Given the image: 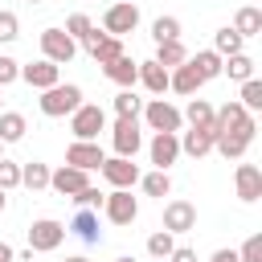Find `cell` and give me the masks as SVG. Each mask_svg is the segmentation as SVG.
I'll use <instances>...</instances> for the list:
<instances>
[{
	"mask_svg": "<svg viewBox=\"0 0 262 262\" xmlns=\"http://www.w3.org/2000/svg\"><path fill=\"white\" fill-rule=\"evenodd\" d=\"M61 242H66V225H61V221L37 217V221L29 225V250H33V254H49V250H57Z\"/></svg>",
	"mask_w": 262,
	"mask_h": 262,
	"instance_id": "9",
	"label": "cell"
},
{
	"mask_svg": "<svg viewBox=\"0 0 262 262\" xmlns=\"http://www.w3.org/2000/svg\"><path fill=\"white\" fill-rule=\"evenodd\" d=\"M102 160H106V151L98 147V139H74V143L66 147V164H74V168H82V172H94Z\"/></svg>",
	"mask_w": 262,
	"mask_h": 262,
	"instance_id": "13",
	"label": "cell"
},
{
	"mask_svg": "<svg viewBox=\"0 0 262 262\" xmlns=\"http://www.w3.org/2000/svg\"><path fill=\"white\" fill-rule=\"evenodd\" d=\"M102 74L123 90V86H135V78H139V61H135V57H127V53H119L111 66H102Z\"/></svg>",
	"mask_w": 262,
	"mask_h": 262,
	"instance_id": "23",
	"label": "cell"
},
{
	"mask_svg": "<svg viewBox=\"0 0 262 262\" xmlns=\"http://www.w3.org/2000/svg\"><path fill=\"white\" fill-rule=\"evenodd\" d=\"M0 111H4V98H0Z\"/></svg>",
	"mask_w": 262,
	"mask_h": 262,
	"instance_id": "51",
	"label": "cell"
},
{
	"mask_svg": "<svg viewBox=\"0 0 262 262\" xmlns=\"http://www.w3.org/2000/svg\"><path fill=\"white\" fill-rule=\"evenodd\" d=\"M250 135H237V131H217L213 135V151L217 156H225V160H242L246 151H250Z\"/></svg>",
	"mask_w": 262,
	"mask_h": 262,
	"instance_id": "22",
	"label": "cell"
},
{
	"mask_svg": "<svg viewBox=\"0 0 262 262\" xmlns=\"http://www.w3.org/2000/svg\"><path fill=\"white\" fill-rule=\"evenodd\" d=\"M180 115H184V123H188V127H213V106H209L205 98H196V94L188 98V106H184Z\"/></svg>",
	"mask_w": 262,
	"mask_h": 262,
	"instance_id": "31",
	"label": "cell"
},
{
	"mask_svg": "<svg viewBox=\"0 0 262 262\" xmlns=\"http://www.w3.org/2000/svg\"><path fill=\"white\" fill-rule=\"evenodd\" d=\"M115 262H135V258H115Z\"/></svg>",
	"mask_w": 262,
	"mask_h": 262,
	"instance_id": "48",
	"label": "cell"
},
{
	"mask_svg": "<svg viewBox=\"0 0 262 262\" xmlns=\"http://www.w3.org/2000/svg\"><path fill=\"white\" fill-rule=\"evenodd\" d=\"M4 205H8V192H4V188H0V213H4Z\"/></svg>",
	"mask_w": 262,
	"mask_h": 262,
	"instance_id": "47",
	"label": "cell"
},
{
	"mask_svg": "<svg viewBox=\"0 0 262 262\" xmlns=\"http://www.w3.org/2000/svg\"><path fill=\"white\" fill-rule=\"evenodd\" d=\"M213 131H237V135H250L254 139L258 123H254V111H246L237 98H229L221 111H213Z\"/></svg>",
	"mask_w": 262,
	"mask_h": 262,
	"instance_id": "3",
	"label": "cell"
},
{
	"mask_svg": "<svg viewBox=\"0 0 262 262\" xmlns=\"http://www.w3.org/2000/svg\"><path fill=\"white\" fill-rule=\"evenodd\" d=\"M111 106H115V115H123V119H139V111H143V98H139L131 86H123V90L111 98Z\"/></svg>",
	"mask_w": 262,
	"mask_h": 262,
	"instance_id": "30",
	"label": "cell"
},
{
	"mask_svg": "<svg viewBox=\"0 0 262 262\" xmlns=\"http://www.w3.org/2000/svg\"><path fill=\"white\" fill-rule=\"evenodd\" d=\"M242 45H246V37H242L233 25H225V29H217V33H213V49H217L221 57H229V53H242Z\"/></svg>",
	"mask_w": 262,
	"mask_h": 262,
	"instance_id": "29",
	"label": "cell"
},
{
	"mask_svg": "<svg viewBox=\"0 0 262 262\" xmlns=\"http://www.w3.org/2000/svg\"><path fill=\"white\" fill-rule=\"evenodd\" d=\"M176 250V233H168V229H156L151 237H147V254L156 258V262H168V254Z\"/></svg>",
	"mask_w": 262,
	"mask_h": 262,
	"instance_id": "34",
	"label": "cell"
},
{
	"mask_svg": "<svg viewBox=\"0 0 262 262\" xmlns=\"http://www.w3.org/2000/svg\"><path fill=\"white\" fill-rule=\"evenodd\" d=\"M98 172H102V180L111 184V188H135L139 184V164L135 160H127V156H106L102 164H98Z\"/></svg>",
	"mask_w": 262,
	"mask_h": 262,
	"instance_id": "7",
	"label": "cell"
},
{
	"mask_svg": "<svg viewBox=\"0 0 262 262\" xmlns=\"http://www.w3.org/2000/svg\"><path fill=\"white\" fill-rule=\"evenodd\" d=\"M16 37H20V20H16V12L0 8V41L8 45V41H16Z\"/></svg>",
	"mask_w": 262,
	"mask_h": 262,
	"instance_id": "40",
	"label": "cell"
},
{
	"mask_svg": "<svg viewBox=\"0 0 262 262\" xmlns=\"http://www.w3.org/2000/svg\"><path fill=\"white\" fill-rule=\"evenodd\" d=\"M188 61H192V70H196V74H201L205 82L221 78V53H217V49H196V53H192Z\"/></svg>",
	"mask_w": 262,
	"mask_h": 262,
	"instance_id": "26",
	"label": "cell"
},
{
	"mask_svg": "<svg viewBox=\"0 0 262 262\" xmlns=\"http://www.w3.org/2000/svg\"><path fill=\"white\" fill-rule=\"evenodd\" d=\"M29 4H41V0H29Z\"/></svg>",
	"mask_w": 262,
	"mask_h": 262,
	"instance_id": "49",
	"label": "cell"
},
{
	"mask_svg": "<svg viewBox=\"0 0 262 262\" xmlns=\"http://www.w3.org/2000/svg\"><path fill=\"white\" fill-rule=\"evenodd\" d=\"M135 82H139L147 94H156V98H160V94L168 90V70H164L156 57H147V61H139V78H135Z\"/></svg>",
	"mask_w": 262,
	"mask_h": 262,
	"instance_id": "21",
	"label": "cell"
},
{
	"mask_svg": "<svg viewBox=\"0 0 262 262\" xmlns=\"http://www.w3.org/2000/svg\"><path fill=\"white\" fill-rule=\"evenodd\" d=\"M233 29H237L242 37H258V33H262V8H254V4L237 8V12H233Z\"/></svg>",
	"mask_w": 262,
	"mask_h": 262,
	"instance_id": "28",
	"label": "cell"
},
{
	"mask_svg": "<svg viewBox=\"0 0 262 262\" xmlns=\"http://www.w3.org/2000/svg\"><path fill=\"white\" fill-rule=\"evenodd\" d=\"M102 196H106L102 188H94V184H86V188H82V192H74L70 201H74L78 209H102Z\"/></svg>",
	"mask_w": 262,
	"mask_h": 262,
	"instance_id": "39",
	"label": "cell"
},
{
	"mask_svg": "<svg viewBox=\"0 0 262 262\" xmlns=\"http://www.w3.org/2000/svg\"><path fill=\"white\" fill-rule=\"evenodd\" d=\"M237 102H242L246 111H262V82H258V78H246V82H242Z\"/></svg>",
	"mask_w": 262,
	"mask_h": 262,
	"instance_id": "36",
	"label": "cell"
},
{
	"mask_svg": "<svg viewBox=\"0 0 262 262\" xmlns=\"http://www.w3.org/2000/svg\"><path fill=\"white\" fill-rule=\"evenodd\" d=\"M139 184H143V192H147V196H160V201H164V196L172 192V176H168L164 168H156V172L139 176Z\"/></svg>",
	"mask_w": 262,
	"mask_h": 262,
	"instance_id": "33",
	"label": "cell"
},
{
	"mask_svg": "<svg viewBox=\"0 0 262 262\" xmlns=\"http://www.w3.org/2000/svg\"><path fill=\"white\" fill-rule=\"evenodd\" d=\"M90 184V172H82V168H74V164H61L57 172H49V188L57 192V196H74V192H82Z\"/></svg>",
	"mask_w": 262,
	"mask_h": 262,
	"instance_id": "15",
	"label": "cell"
},
{
	"mask_svg": "<svg viewBox=\"0 0 262 262\" xmlns=\"http://www.w3.org/2000/svg\"><path fill=\"white\" fill-rule=\"evenodd\" d=\"M74 53H78V41H74L66 29H57V25L41 29V57H49L53 66H70Z\"/></svg>",
	"mask_w": 262,
	"mask_h": 262,
	"instance_id": "4",
	"label": "cell"
},
{
	"mask_svg": "<svg viewBox=\"0 0 262 262\" xmlns=\"http://www.w3.org/2000/svg\"><path fill=\"white\" fill-rule=\"evenodd\" d=\"M237 258H242V262H262V233L246 237V246L237 250Z\"/></svg>",
	"mask_w": 262,
	"mask_h": 262,
	"instance_id": "42",
	"label": "cell"
},
{
	"mask_svg": "<svg viewBox=\"0 0 262 262\" xmlns=\"http://www.w3.org/2000/svg\"><path fill=\"white\" fill-rule=\"evenodd\" d=\"M0 156H4V143H0Z\"/></svg>",
	"mask_w": 262,
	"mask_h": 262,
	"instance_id": "50",
	"label": "cell"
},
{
	"mask_svg": "<svg viewBox=\"0 0 262 262\" xmlns=\"http://www.w3.org/2000/svg\"><path fill=\"white\" fill-rule=\"evenodd\" d=\"M213 127H188V131H176V139H180V156H192V160H201V156H209L213 151Z\"/></svg>",
	"mask_w": 262,
	"mask_h": 262,
	"instance_id": "18",
	"label": "cell"
},
{
	"mask_svg": "<svg viewBox=\"0 0 262 262\" xmlns=\"http://www.w3.org/2000/svg\"><path fill=\"white\" fill-rule=\"evenodd\" d=\"M164 229H168V233H188V229H196V205H192V201H168V205H164Z\"/></svg>",
	"mask_w": 262,
	"mask_h": 262,
	"instance_id": "17",
	"label": "cell"
},
{
	"mask_svg": "<svg viewBox=\"0 0 262 262\" xmlns=\"http://www.w3.org/2000/svg\"><path fill=\"white\" fill-rule=\"evenodd\" d=\"M168 262H196V250H192V246H176V250L168 254Z\"/></svg>",
	"mask_w": 262,
	"mask_h": 262,
	"instance_id": "43",
	"label": "cell"
},
{
	"mask_svg": "<svg viewBox=\"0 0 262 262\" xmlns=\"http://www.w3.org/2000/svg\"><path fill=\"white\" fill-rule=\"evenodd\" d=\"M201 86H205V78H201V74L192 70V61H188V57H184L180 66H172V70H168V90H176V94L192 98V94H196Z\"/></svg>",
	"mask_w": 262,
	"mask_h": 262,
	"instance_id": "19",
	"label": "cell"
},
{
	"mask_svg": "<svg viewBox=\"0 0 262 262\" xmlns=\"http://www.w3.org/2000/svg\"><path fill=\"white\" fill-rule=\"evenodd\" d=\"M135 29H139V4H135V0H115V4H106V12H102V33L127 37V33H135Z\"/></svg>",
	"mask_w": 262,
	"mask_h": 262,
	"instance_id": "2",
	"label": "cell"
},
{
	"mask_svg": "<svg viewBox=\"0 0 262 262\" xmlns=\"http://www.w3.org/2000/svg\"><path fill=\"white\" fill-rule=\"evenodd\" d=\"M29 131V119L20 111H0V143H20Z\"/></svg>",
	"mask_w": 262,
	"mask_h": 262,
	"instance_id": "24",
	"label": "cell"
},
{
	"mask_svg": "<svg viewBox=\"0 0 262 262\" xmlns=\"http://www.w3.org/2000/svg\"><path fill=\"white\" fill-rule=\"evenodd\" d=\"M147 156H151V164L156 168H172L176 160H180V139H176V131H156L151 135V143H147Z\"/></svg>",
	"mask_w": 262,
	"mask_h": 262,
	"instance_id": "12",
	"label": "cell"
},
{
	"mask_svg": "<svg viewBox=\"0 0 262 262\" xmlns=\"http://www.w3.org/2000/svg\"><path fill=\"white\" fill-rule=\"evenodd\" d=\"M233 188H237V201L254 205L262 196V168L258 164H237L233 168Z\"/></svg>",
	"mask_w": 262,
	"mask_h": 262,
	"instance_id": "16",
	"label": "cell"
},
{
	"mask_svg": "<svg viewBox=\"0 0 262 262\" xmlns=\"http://www.w3.org/2000/svg\"><path fill=\"white\" fill-rule=\"evenodd\" d=\"M0 188H4V192L20 188V164H12L8 156H0Z\"/></svg>",
	"mask_w": 262,
	"mask_h": 262,
	"instance_id": "38",
	"label": "cell"
},
{
	"mask_svg": "<svg viewBox=\"0 0 262 262\" xmlns=\"http://www.w3.org/2000/svg\"><path fill=\"white\" fill-rule=\"evenodd\" d=\"M143 123L151 131H180L184 127V115L168 102V98H147L143 102Z\"/></svg>",
	"mask_w": 262,
	"mask_h": 262,
	"instance_id": "10",
	"label": "cell"
},
{
	"mask_svg": "<svg viewBox=\"0 0 262 262\" xmlns=\"http://www.w3.org/2000/svg\"><path fill=\"white\" fill-rule=\"evenodd\" d=\"M49 164H41V160H29V164H20V184L29 188V192H41V188H49Z\"/></svg>",
	"mask_w": 262,
	"mask_h": 262,
	"instance_id": "25",
	"label": "cell"
},
{
	"mask_svg": "<svg viewBox=\"0 0 262 262\" xmlns=\"http://www.w3.org/2000/svg\"><path fill=\"white\" fill-rule=\"evenodd\" d=\"M0 262H12V246L8 242H0Z\"/></svg>",
	"mask_w": 262,
	"mask_h": 262,
	"instance_id": "45",
	"label": "cell"
},
{
	"mask_svg": "<svg viewBox=\"0 0 262 262\" xmlns=\"http://www.w3.org/2000/svg\"><path fill=\"white\" fill-rule=\"evenodd\" d=\"M66 262H90V258H86V254H70Z\"/></svg>",
	"mask_w": 262,
	"mask_h": 262,
	"instance_id": "46",
	"label": "cell"
},
{
	"mask_svg": "<svg viewBox=\"0 0 262 262\" xmlns=\"http://www.w3.org/2000/svg\"><path fill=\"white\" fill-rule=\"evenodd\" d=\"M82 49L94 57V66H111L119 53H127L123 49V37H111V33H98V29H90V37L82 41Z\"/></svg>",
	"mask_w": 262,
	"mask_h": 262,
	"instance_id": "11",
	"label": "cell"
},
{
	"mask_svg": "<svg viewBox=\"0 0 262 262\" xmlns=\"http://www.w3.org/2000/svg\"><path fill=\"white\" fill-rule=\"evenodd\" d=\"M66 233H74V237H78V242H86V246H98V242H102V229H98V209H78Z\"/></svg>",
	"mask_w": 262,
	"mask_h": 262,
	"instance_id": "20",
	"label": "cell"
},
{
	"mask_svg": "<svg viewBox=\"0 0 262 262\" xmlns=\"http://www.w3.org/2000/svg\"><path fill=\"white\" fill-rule=\"evenodd\" d=\"M70 131H74V139H98V131H106V111L98 102H82L70 115Z\"/></svg>",
	"mask_w": 262,
	"mask_h": 262,
	"instance_id": "5",
	"label": "cell"
},
{
	"mask_svg": "<svg viewBox=\"0 0 262 262\" xmlns=\"http://www.w3.org/2000/svg\"><path fill=\"white\" fill-rule=\"evenodd\" d=\"M111 143H115V156H127L135 160L139 147H143V131H139V119H123L115 115V127H111Z\"/></svg>",
	"mask_w": 262,
	"mask_h": 262,
	"instance_id": "6",
	"label": "cell"
},
{
	"mask_svg": "<svg viewBox=\"0 0 262 262\" xmlns=\"http://www.w3.org/2000/svg\"><path fill=\"white\" fill-rule=\"evenodd\" d=\"M209 262H242V258H237V250H217Z\"/></svg>",
	"mask_w": 262,
	"mask_h": 262,
	"instance_id": "44",
	"label": "cell"
},
{
	"mask_svg": "<svg viewBox=\"0 0 262 262\" xmlns=\"http://www.w3.org/2000/svg\"><path fill=\"white\" fill-rule=\"evenodd\" d=\"M37 106H41L45 119H66V115H74V111L82 106V86H74V82H57V86L41 90Z\"/></svg>",
	"mask_w": 262,
	"mask_h": 262,
	"instance_id": "1",
	"label": "cell"
},
{
	"mask_svg": "<svg viewBox=\"0 0 262 262\" xmlns=\"http://www.w3.org/2000/svg\"><path fill=\"white\" fill-rule=\"evenodd\" d=\"M102 213H106L111 225H131L139 217V201L131 196V188H111L102 196Z\"/></svg>",
	"mask_w": 262,
	"mask_h": 262,
	"instance_id": "8",
	"label": "cell"
},
{
	"mask_svg": "<svg viewBox=\"0 0 262 262\" xmlns=\"http://www.w3.org/2000/svg\"><path fill=\"white\" fill-rule=\"evenodd\" d=\"M221 74H229V82H246V78H254V57L229 53V57H221Z\"/></svg>",
	"mask_w": 262,
	"mask_h": 262,
	"instance_id": "27",
	"label": "cell"
},
{
	"mask_svg": "<svg viewBox=\"0 0 262 262\" xmlns=\"http://www.w3.org/2000/svg\"><path fill=\"white\" fill-rule=\"evenodd\" d=\"M90 29H94V20H90V16H86V12H74V16H70V20H66V33H70V37H74V41H78V45H82V41H86V37H90Z\"/></svg>",
	"mask_w": 262,
	"mask_h": 262,
	"instance_id": "37",
	"label": "cell"
},
{
	"mask_svg": "<svg viewBox=\"0 0 262 262\" xmlns=\"http://www.w3.org/2000/svg\"><path fill=\"white\" fill-rule=\"evenodd\" d=\"M180 37V20L176 16H156L151 20V41L160 45V41H176Z\"/></svg>",
	"mask_w": 262,
	"mask_h": 262,
	"instance_id": "35",
	"label": "cell"
},
{
	"mask_svg": "<svg viewBox=\"0 0 262 262\" xmlns=\"http://www.w3.org/2000/svg\"><path fill=\"white\" fill-rule=\"evenodd\" d=\"M20 78H25L33 90H49V86H57V82H61V66H53L49 57H37V61L20 66Z\"/></svg>",
	"mask_w": 262,
	"mask_h": 262,
	"instance_id": "14",
	"label": "cell"
},
{
	"mask_svg": "<svg viewBox=\"0 0 262 262\" xmlns=\"http://www.w3.org/2000/svg\"><path fill=\"white\" fill-rule=\"evenodd\" d=\"M16 78H20V61H16V57H8V53H0V90H4V86H12Z\"/></svg>",
	"mask_w": 262,
	"mask_h": 262,
	"instance_id": "41",
	"label": "cell"
},
{
	"mask_svg": "<svg viewBox=\"0 0 262 262\" xmlns=\"http://www.w3.org/2000/svg\"><path fill=\"white\" fill-rule=\"evenodd\" d=\"M184 57H188V49H184V41H180V37H176V41H160V45H156V61H160L164 70L180 66Z\"/></svg>",
	"mask_w": 262,
	"mask_h": 262,
	"instance_id": "32",
	"label": "cell"
}]
</instances>
